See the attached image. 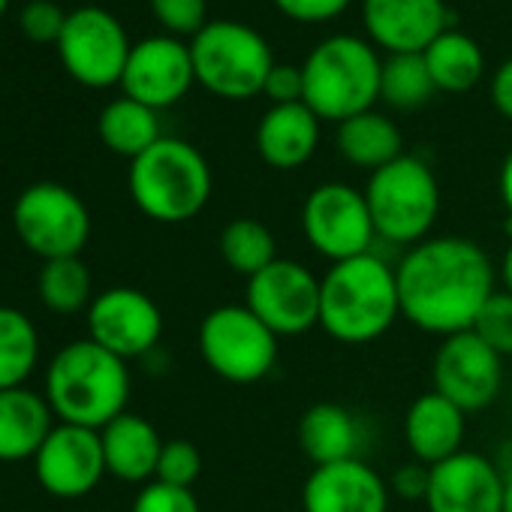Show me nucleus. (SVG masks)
<instances>
[{"instance_id":"f257e3e1","label":"nucleus","mask_w":512,"mask_h":512,"mask_svg":"<svg viewBox=\"0 0 512 512\" xmlns=\"http://www.w3.org/2000/svg\"><path fill=\"white\" fill-rule=\"evenodd\" d=\"M401 317L425 335L470 332L497 293V266L482 244L461 235H431L395 263Z\"/></svg>"},{"instance_id":"f03ea898","label":"nucleus","mask_w":512,"mask_h":512,"mask_svg":"<svg viewBox=\"0 0 512 512\" xmlns=\"http://www.w3.org/2000/svg\"><path fill=\"white\" fill-rule=\"evenodd\" d=\"M401 320L395 266L365 253L329 266L320 278V329L347 347L380 341Z\"/></svg>"},{"instance_id":"7ed1b4c3","label":"nucleus","mask_w":512,"mask_h":512,"mask_svg":"<svg viewBox=\"0 0 512 512\" xmlns=\"http://www.w3.org/2000/svg\"><path fill=\"white\" fill-rule=\"evenodd\" d=\"M43 395L61 422L103 431L112 419L127 413L130 368L91 338L73 341L49 362Z\"/></svg>"},{"instance_id":"20e7f679","label":"nucleus","mask_w":512,"mask_h":512,"mask_svg":"<svg viewBox=\"0 0 512 512\" xmlns=\"http://www.w3.org/2000/svg\"><path fill=\"white\" fill-rule=\"evenodd\" d=\"M127 187L136 208L157 223H187L211 199V166L184 139L163 136L130 160Z\"/></svg>"},{"instance_id":"39448f33","label":"nucleus","mask_w":512,"mask_h":512,"mask_svg":"<svg viewBox=\"0 0 512 512\" xmlns=\"http://www.w3.org/2000/svg\"><path fill=\"white\" fill-rule=\"evenodd\" d=\"M380 70L383 61L362 37L335 34L317 43L302 64V103L320 121L341 124L374 109V103L380 100Z\"/></svg>"},{"instance_id":"423d86ee","label":"nucleus","mask_w":512,"mask_h":512,"mask_svg":"<svg viewBox=\"0 0 512 512\" xmlns=\"http://www.w3.org/2000/svg\"><path fill=\"white\" fill-rule=\"evenodd\" d=\"M365 199L380 241L407 250L431 238L440 214V184L422 157L401 154L389 166L371 172Z\"/></svg>"},{"instance_id":"0eeeda50","label":"nucleus","mask_w":512,"mask_h":512,"mask_svg":"<svg viewBox=\"0 0 512 512\" xmlns=\"http://www.w3.org/2000/svg\"><path fill=\"white\" fill-rule=\"evenodd\" d=\"M196 82L220 100H250L263 94L275 55L260 31L241 22H208L190 40Z\"/></svg>"},{"instance_id":"6e6552de","label":"nucleus","mask_w":512,"mask_h":512,"mask_svg":"<svg viewBox=\"0 0 512 512\" xmlns=\"http://www.w3.org/2000/svg\"><path fill=\"white\" fill-rule=\"evenodd\" d=\"M196 344L211 374L235 386H250L275 371L281 338L247 305H220L202 317Z\"/></svg>"},{"instance_id":"1a4fd4ad","label":"nucleus","mask_w":512,"mask_h":512,"mask_svg":"<svg viewBox=\"0 0 512 512\" xmlns=\"http://www.w3.org/2000/svg\"><path fill=\"white\" fill-rule=\"evenodd\" d=\"M13 226L19 241L49 263L61 256H82L91 238V211L76 190L58 181H40L19 193Z\"/></svg>"},{"instance_id":"9d476101","label":"nucleus","mask_w":512,"mask_h":512,"mask_svg":"<svg viewBox=\"0 0 512 512\" xmlns=\"http://www.w3.org/2000/svg\"><path fill=\"white\" fill-rule=\"evenodd\" d=\"M302 235L311 244V250L320 253L332 266L374 253V244L380 241L365 190L344 181L317 184L305 196Z\"/></svg>"},{"instance_id":"9b49d317","label":"nucleus","mask_w":512,"mask_h":512,"mask_svg":"<svg viewBox=\"0 0 512 512\" xmlns=\"http://www.w3.org/2000/svg\"><path fill=\"white\" fill-rule=\"evenodd\" d=\"M58 58L64 70L85 88H112L121 85L130 37L124 25L103 7H79L67 13V25L58 40Z\"/></svg>"},{"instance_id":"f8f14e48","label":"nucleus","mask_w":512,"mask_h":512,"mask_svg":"<svg viewBox=\"0 0 512 512\" xmlns=\"http://www.w3.org/2000/svg\"><path fill=\"white\" fill-rule=\"evenodd\" d=\"M244 305L278 338H299L320 326V278L299 260L278 256L247 281Z\"/></svg>"},{"instance_id":"ddd939ff","label":"nucleus","mask_w":512,"mask_h":512,"mask_svg":"<svg viewBox=\"0 0 512 512\" xmlns=\"http://www.w3.org/2000/svg\"><path fill=\"white\" fill-rule=\"evenodd\" d=\"M434 392L449 398L467 416L491 407L503 389V356L494 353L473 329L449 335L431 359Z\"/></svg>"},{"instance_id":"4468645a","label":"nucleus","mask_w":512,"mask_h":512,"mask_svg":"<svg viewBox=\"0 0 512 512\" xmlns=\"http://www.w3.org/2000/svg\"><path fill=\"white\" fill-rule=\"evenodd\" d=\"M88 338L124 362L157 350L163 338V314L157 302L136 287H109L88 308Z\"/></svg>"},{"instance_id":"2eb2a0df","label":"nucleus","mask_w":512,"mask_h":512,"mask_svg":"<svg viewBox=\"0 0 512 512\" xmlns=\"http://www.w3.org/2000/svg\"><path fill=\"white\" fill-rule=\"evenodd\" d=\"M193 85H196V73H193L190 43L169 34H157L133 43L121 76L124 97L160 112L184 100Z\"/></svg>"},{"instance_id":"dca6fc26","label":"nucleus","mask_w":512,"mask_h":512,"mask_svg":"<svg viewBox=\"0 0 512 512\" xmlns=\"http://www.w3.org/2000/svg\"><path fill=\"white\" fill-rule=\"evenodd\" d=\"M34 473L52 497L76 500L91 494L109 473L100 431L67 422L55 425L34 455Z\"/></svg>"},{"instance_id":"f3484780","label":"nucleus","mask_w":512,"mask_h":512,"mask_svg":"<svg viewBox=\"0 0 512 512\" xmlns=\"http://www.w3.org/2000/svg\"><path fill=\"white\" fill-rule=\"evenodd\" d=\"M428 512H503V470L482 452L461 449L431 467Z\"/></svg>"},{"instance_id":"a211bd4d","label":"nucleus","mask_w":512,"mask_h":512,"mask_svg":"<svg viewBox=\"0 0 512 512\" xmlns=\"http://www.w3.org/2000/svg\"><path fill=\"white\" fill-rule=\"evenodd\" d=\"M389 479L365 458L311 467L302 512H389Z\"/></svg>"},{"instance_id":"6ab92c4d","label":"nucleus","mask_w":512,"mask_h":512,"mask_svg":"<svg viewBox=\"0 0 512 512\" xmlns=\"http://www.w3.org/2000/svg\"><path fill=\"white\" fill-rule=\"evenodd\" d=\"M368 37L389 55L425 52L449 25L443 0H365Z\"/></svg>"},{"instance_id":"aec40b11","label":"nucleus","mask_w":512,"mask_h":512,"mask_svg":"<svg viewBox=\"0 0 512 512\" xmlns=\"http://www.w3.org/2000/svg\"><path fill=\"white\" fill-rule=\"evenodd\" d=\"M401 431H404V443L410 455L434 467L464 449L467 413L431 389L407 407Z\"/></svg>"},{"instance_id":"412c9836","label":"nucleus","mask_w":512,"mask_h":512,"mask_svg":"<svg viewBox=\"0 0 512 512\" xmlns=\"http://www.w3.org/2000/svg\"><path fill=\"white\" fill-rule=\"evenodd\" d=\"M320 145V118L305 103L269 106L256 124V154L272 169L290 172L305 166Z\"/></svg>"},{"instance_id":"4be33fe9","label":"nucleus","mask_w":512,"mask_h":512,"mask_svg":"<svg viewBox=\"0 0 512 512\" xmlns=\"http://www.w3.org/2000/svg\"><path fill=\"white\" fill-rule=\"evenodd\" d=\"M100 440H103L106 470L115 479L133 482V485L154 482L157 461H160L166 440L148 419L136 413H121L100 431Z\"/></svg>"},{"instance_id":"5701e85b","label":"nucleus","mask_w":512,"mask_h":512,"mask_svg":"<svg viewBox=\"0 0 512 512\" xmlns=\"http://www.w3.org/2000/svg\"><path fill=\"white\" fill-rule=\"evenodd\" d=\"M52 407L34 389H0V461H34L52 434Z\"/></svg>"},{"instance_id":"b1692460","label":"nucleus","mask_w":512,"mask_h":512,"mask_svg":"<svg viewBox=\"0 0 512 512\" xmlns=\"http://www.w3.org/2000/svg\"><path fill=\"white\" fill-rule=\"evenodd\" d=\"M362 422L335 401L311 404L299 419V446L314 467L362 458Z\"/></svg>"},{"instance_id":"393cba45","label":"nucleus","mask_w":512,"mask_h":512,"mask_svg":"<svg viewBox=\"0 0 512 512\" xmlns=\"http://www.w3.org/2000/svg\"><path fill=\"white\" fill-rule=\"evenodd\" d=\"M335 148L350 166L377 172L404 154V139H401L398 124L389 115L368 109L338 124Z\"/></svg>"},{"instance_id":"a878e982","label":"nucleus","mask_w":512,"mask_h":512,"mask_svg":"<svg viewBox=\"0 0 512 512\" xmlns=\"http://www.w3.org/2000/svg\"><path fill=\"white\" fill-rule=\"evenodd\" d=\"M434 88L443 94H467L479 85L485 73V55L479 43L461 31L446 28L425 52H422Z\"/></svg>"},{"instance_id":"bb28decb","label":"nucleus","mask_w":512,"mask_h":512,"mask_svg":"<svg viewBox=\"0 0 512 512\" xmlns=\"http://www.w3.org/2000/svg\"><path fill=\"white\" fill-rule=\"evenodd\" d=\"M97 133H100V142L112 154L127 157V160H136L139 154H145L151 145L163 139L157 112L130 97H118L103 106Z\"/></svg>"},{"instance_id":"cd10ccee","label":"nucleus","mask_w":512,"mask_h":512,"mask_svg":"<svg viewBox=\"0 0 512 512\" xmlns=\"http://www.w3.org/2000/svg\"><path fill=\"white\" fill-rule=\"evenodd\" d=\"M217 250L235 275L250 281L278 260V238L263 220L235 217L220 229Z\"/></svg>"},{"instance_id":"c85d7f7f","label":"nucleus","mask_w":512,"mask_h":512,"mask_svg":"<svg viewBox=\"0 0 512 512\" xmlns=\"http://www.w3.org/2000/svg\"><path fill=\"white\" fill-rule=\"evenodd\" d=\"M40 362V332L34 320L10 305H0V389H19Z\"/></svg>"},{"instance_id":"c756f323","label":"nucleus","mask_w":512,"mask_h":512,"mask_svg":"<svg viewBox=\"0 0 512 512\" xmlns=\"http://www.w3.org/2000/svg\"><path fill=\"white\" fill-rule=\"evenodd\" d=\"M37 290L43 305L52 314L73 317L79 311H88L94 302V281L91 269L82 263V256H61V260H49L40 269Z\"/></svg>"},{"instance_id":"7c9ffc66","label":"nucleus","mask_w":512,"mask_h":512,"mask_svg":"<svg viewBox=\"0 0 512 512\" xmlns=\"http://www.w3.org/2000/svg\"><path fill=\"white\" fill-rule=\"evenodd\" d=\"M434 79L428 73V64L422 52L407 55H389L380 70V100L392 109L413 112L425 106L434 94Z\"/></svg>"},{"instance_id":"2f4dec72","label":"nucleus","mask_w":512,"mask_h":512,"mask_svg":"<svg viewBox=\"0 0 512 512\" xmlns=\"http://www.w3.org/2000/svg\"><path fill=\"white\" fill-rule=\"evenodd\" d=\"M473 332L503 359L512 356V293L497 287V293L479 311Z\"/></svg>"},{"instance_id":"473e14b6","label":"nucleus","mask_w":512,"mask_h":512,"mask_svg":"<svg viewBox=\"0 0 512 512\" xmlns=\"http://www.w3.org/2000/svg\"><path fill=\"white\" fill-rule=\"evenodd\" d=\"M202 473V452L190 440H166L157 461V482L175 488H193Z\"/></svg>"},{"instance_id":"72a5a7b5","label":"nucleus","mask_w":512,"mask_h":512,"mask_svg":"<svg viewBox=\"0 0 512 512\" xmlns=\"http://www.w3.org/2000/svg\"><path fill=\"white\" fill-rule=\"evenodd\" d=\"M157 22L169 37H196L208 25V0H151Z\"/></svg>"},{"instance_id":"f704fd0d","label":"nucleus","mask_w":512,"mask_h":512,"mask_svg":"<svg viewBox=\"0 0 512 512\" xmlns=\"http://www.w3.org/2000/svg\"><path fill=\"white\" fill-rule=\"evenodd\" d=\"M19 25L31 43L58 46L61 31L67 25V13L55 4V0H31V4H25L19 13Z\"/></svg>"},{"instance_id":"c9c22d12","label":"nucleus","mask_w":512,"mask_h":512,"mask_svg":"<svg viewBox=\"0 0 512 512\" xmlns=\"http://www.w3.org/2000/svg\"><path fill=\"white\" fill-rule=\"evenodd\" d=\"M130 512H202V509L193 488H175L154 479L139 488Z\"/></svg>"},{"instance_id":"e433bc0d","label":"nucleus","mask_w":512,"mask_h":512,"mask_svg":"<svg viewBox=\"0 0 512 512\" xmlns=\"http://www.w3.org/2000/svg\"><path fill=\"white\" fill-rule=\"evenodd\" d=\"M272 4L293 22L320 25L338 19L350 7V0H272Z\"/></svg>"},{"instance_id":"4c0bfd02","label":"nucleus","mask_w":512,"mask_h":512,"mask_svg":"<svg viewBox=\"0 0 512 512\" xmlns=\"http://www.w3.org/2000/svg\"><path fill=\"white\" fill-rule=\"evenodd\" d=\"M263 94L272 100V106H284V103H302L305 97V76H302V67H293V64H275L269 79H266V88Z\"/></svg>"},{"instance_id":"58836bf2","label":"nucleus","mask_w":512,"mask_h":512,"mask_svg":"<svg viewBox=\"0 0 512 512\" xmlns=\"http://www.w3.org/2000/svg\"><path fill=\"white\" fill-rule=\"evenodd\" d=\"M428 479H431V467L413 458V461H407V464H401V467L392 470L389 491L395 497H401V500H419V503H425Z\"/></svg>"},{"instance_id":"ea45409f","label":"nucleus","mask_w":512,"mask_h":512,"mask_svg":"<svg viewBox=\"0 0 512 512\" xmlns=\"http://www.w3.org/2000/svg\"><path fill=\"white\" fill-rule=\"evenodd\" d=\"M491 103L506 121H512V58H506L491 76Z\"/></svg>"},{"instance_id":"a19ab883","label":"nucleus","mask_w":512,"mask_h":512,"mask_svg":"<svg viewBox=\"0 0 512 512\" xmlns=\"http://www.w3.org/2000/svg\"><path fill=\"white\" fill-rule=\"evenodd\" d=\"M497 193H500V202L506 208V223H512V151L503 157V166L497 175Z\"/></svg>"},{"instance_id":"79ce46f5","label":"nucleus","mask_w":512,"mask_h":512,"mask_svg":"<svg viewBox=\"0 0 512 512\" xmlns=\"http://www.w3.org/2000/svg\"><path fill=\"white\" fill-rule=\"evenodd\" d=\"M497 287L512 293V235H509V244L500 256V263H497Z\"/></svg>"},{"instance_id":"37998d69","label":"nucleus","mask_w":512,"mask_h":512,"mask_svg":"<svg viewBox=\"0 0 512 512\" xmlns=\"http://www.w3.org/2000/svg\"><path fill=\"white\" fill-rule=\"evenodd\" d=\"M503 512H512V464L503 470Z\"/></svg>"},{"instance_id":"c03bdc74","label":"nucleus","mask_w":512,"mask_h":512,"mask_svg":"<svg viewBox=\"0 0 512 512\" xmlns=\"http://www.w3.org/2000/svg\"><path fill=\"white\" fill-rule=\"evenodd\" d=\"M7 10H10V0H0V19L7 16Z\"/></svg>"}]
</instances>
